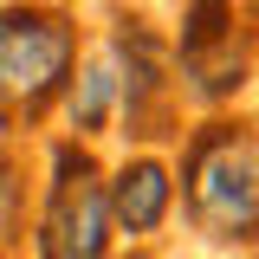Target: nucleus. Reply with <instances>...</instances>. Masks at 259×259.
Instances as JSON below:
<instances>
[{"mask_svg":"<svg viewBox=\"0 0 259 259\" xmlns=\"http://www.w3.org/2000/svg\"><path fill=\"white\" fill-rule=\"evenodd\" d=\"M182 207L201 240L259 246V123L207 117L182 143Z\"/></svg>","mask_w":259,"mask_h":259,"instance_id":"1","label":"nucleus"},{"mask_svg":"<svg viewBox=\"0 0 259 259\" xmlns=\"http://www.w3.org/2000/svg\"><path fill=\"white\" fill-rule=\"evenodd\" d=\"M84 59L78 20L59 7H0V130L39 123Z\"/></svg>","mask_w":259,"mask_h":259,"instance_id":"2","label":"nucleus"},{"mask_svg":"<svg viewBox=\"0 0 259 259\" xmlns=\"http://www.w3.org/2000/svg\"><path fill=\"white\" fill-rule=\"evenodd\" d=\"M110 201H104V168L84 143L52 149L46 175V207L32 227V259H110Z\"/></svg>","mask_w":259,"mask_h":259,"instance_id":"3","label":"nucleus"},{"mask_svg":"<svg viewBox=\"0 0 259 259\" xmlns=\"http://www.w3.org/2000/svg\"><path fill=\"white\" fill-rule=\"evenodd\" d=\"M253 78V26L240 7L201 0L182 7V32H175V91H188L194 104L221 110L227 97Z\"/></svg>","mask_w":259,"mask_h":259,"instance_id":"4","label":"nucleus"},{"mask_svg":"<svg viewBox=\"0 0 259 259\" xmlns=\"http://www.w3.org/2000/svg\"><path fill=\"white\" fill-rule=\"evenodd\" d=\"M104 201H110V233L123 240H156V227L175 207V168L149 149H136L130 162H117L104 175Z\"/></svg>","mask_w":259,"mask_h":259,"instance_id":"5","label":"nucleus"},{"mask_svg":"<svg viewBox=\"0 0 259 259\" xmlns=\"http://www.w3.org/2000/svg\"><path fill=\"white\" fill-rule=\"evenodd\" d=\"M59 104H65V123H71V136H65V143H91V136H104V130H110V117H117V104H123V84H117L110 52L78 59V71H71V84H65Z\"/></svg>","mask_w":259,"mask_h":259,"instance_id":"6","label":"nucleus"},{"mask_svg":"<svg viewBox=\"0 0 259 259\" xmlns=\"http://www.w3.org/2000/svg\"><path fill=\"white\" fill-rule=\"evenodd\" d=\"M7 182H13V168H7V149H0V194H7Z\"/></svg>","mask_w":259,"mask_h":259,"instance_id":"7","label":"nucleus"}]
</instances>
